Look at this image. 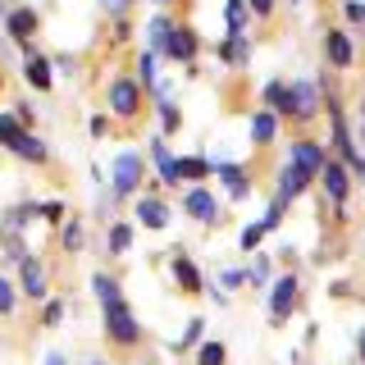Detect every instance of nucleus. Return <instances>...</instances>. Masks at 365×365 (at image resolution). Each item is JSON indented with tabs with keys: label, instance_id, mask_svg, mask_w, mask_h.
<instances>
[{
	"label": "nucleus",
	"instance_id": "1",
	"mask_svg": "<svg viewBox=\"0 0 365 365\" xmlns=\"http://www.w3.org/2000/svg\"><path fill=\"white\" fill-rule=\"evenodd\" d=\"M274 114H279V123H292V128H311V123L324 114V101H319V83H311V78H292L288 87H283L279 106H274Z\"/></svg>",
	"mask_w": 365,
	"mask_h": 365
},
{
	"label": "nucleus",
	"instance_id": "2",
	"mask_svg": "<svg viewBox=\"0 0 365 365\" xmlns=\"http://www.w3.org/2000/svg\"><path fill=\"white\" fill-rule=\"evenodd\" d=\"M106 110H110V123H123V128H142L146 119V91L133 73H114L106 83Z\"/></svg>",
	"mask_w": 365,
	"mask_h": 365
},
{
	"label": "nucleus",
	"instance_id": "3",
	"mask_svg": "<svg viewBox=\"0 0 365 365\" xmlns=\"http://www.w3.org/2000/svg\"><path fill=\"white\" fill-rule=\"evenodd\" d=\"M106 342H110V351H137L146 342V329H142V319L133 315V306L128 302H114L106 306Z\"/></svg>",
	"mask_w": 365,
	"mask_h": 365
},
{
	"label": "nucleus",
	"instance_id": "4",
	"mask_svg": "<svg viewBox=\"0 0 365 365\" xmlns=\"http://www.w3.org/2000/svg\"><path fill=\"white\" fill-rule=\"evenodd\" d=\"M142 182H146V160L142 155H137V151H119V155H114V165H110V197L133 201L137 192H142Z\"/></svg>",
	"mask_w": 365,
	"mask_h": 365
},
{
	"label": "nucleus",
	"instance_id": "5",
	"mask_svg": "<svg viewBox=\"0 0 365 365\" xmlns=\"http://www.w3.org/2000/svg\"><path fill=\"white\" fill-rule=\"evenodd\" d=\"M297 306H302V279L288 269V274H279V279L269 283V319L274 324H288Z\"/></svg>",
	"mask_w": 365,
	"mask_h": 365
},
{
	"label": "nucleus",
	"instance_id": "6",
	"mask_svg": "<svg viewBox=\"0 0 365 365\" xmlns=\"http://www.w3.org/2000/svg\"><path fill=\"white\" fill-rule=\"evenodd\" d=\"M160 55L165 60H174V64H197V55H201V37H197V28L192 23H174L169 28V37H165V46H160Z\"/></svg>",
	"mask_w": 365,
	"mask_h": 365
},
{
	"label": "nucleus",
	"instance_id": "7",
	"mask_svg": "<svg viewBox=\"0 0 365 365\" xmlns=\"http://www.w3.org/2000/svg\"><path fill=\"white\" fill-rule=\"evenodd\" d=\"M182 215H187V220H197L201 228L224 224L220 220V201H215V192L205 187V182H192V187L182 192Z\"/></svg>",
	"mask_w": 365,
	"mask_h": 365
},
{
	"label": "nucleus",
	"instance_id": "8",
	"mask_svg": "<svg viewBox=\"0 0 365 365\" xmlns=\"http://www.w3.org/2000/svg\"><path fill=\"white\" fill-rule=\"evenodd\" d=\"M319 192H324L334 205H347V197H351V174H347V165H342L338 155H329L324 160V169H319Z\"/></svg>",
	"mask_w": 365,
	"mask_h": 365
},
{
	"label": "nucleus",
	"instance_id": "9",
	"mask_svg": "<svg viewBox=\"0 0 365 365\" xmlns=\"http://www.w3.org/2000/svg\"><path fill=\"white\" fill-rule=\"evenodd\" d=\"M133 215H137V224H146V228H169V220H174V210H169V201L160 197V192H137L133 197Z\"/></svg>",
	"mask_w": 365,
	"mask_h": 365
},
{
	"label": "nucleus",
	"instance_id": "10",
	"mask_svg": "<svg viewBox=\"0 0 365 365\" xmlns=\"http://www.w3.org/2000/svg\"><path fill=\"white\" fill-rule=\"evenodd\" d=\"M5 151H14V155L23 160V165H37V169L51 165V146H46V142H41V137L32 133V128H19V133L5 142Z\"/></svg>",
	"mask_w": 365,
	"mask_h": 365
},
{
	"label": "nucleus",
	"instance_id": "11",
	"mask_svg": "<svg viewBox=\"0 0 365 365\" xmlns=\"http://www.w3.org/2000/svg\"><path fill=\"white\" fill-rule=\"evenodd\" d=\"M210 165H215L210 178L224 182L228 201H247V197H251V169H247V165H233V160H210Z\"/></svg>",
	"mask_w": 365,
	"mask_h": 365
},
{
	"label": "nucleus",
	"instance_id": "12",
	"mask_svg": "<svg viewBox=\"0 0 365 365\" xmlns=\"http://www.w3.org/2000/svg\"><path fill=\"white\" fill-rule=\"evenodd\" d=\"M324 160H329V151L324 146L315 142V137H292V146H288V165H297V169H306V174H319V169H324Z\"/></svg>",
	"mask_w": 365,
	"mask_h": 365
},
{
	"label": "nucleus",
	"instance_id": "13",
	"mask_svg": "<svg viewBox=\"0 0 365 365\" xmlns=\"http://www.w3.org/2000/svg\"><path fill=\"white\" fill-rule=\"evenodd\" d=\"M169 274H174V283H178L182 297H201L205 292V279H201L197 260H192L187 251H174V256H169Z\"/></svg>",
	"mask_w": 365,
	"mask_h": 365
},
{
	"label": "nucleus",
	"instance_id": "14",
	"mask_svg": "<svg viewBox=\"0 0 365 365\" xmlns=\"http://www.w3.org/2000/svg\"><path fill=\"white\" fill-rule=\"evenodd\" d=\"M19 297H28V302H46L51 297V279H46V265L37 256H28L19 265Z\"/></svg>",
	"mask_w": 365,
	"mask_h": 365
},
{
	"label": "nucleus",
	"instance_id": "15",
	"mask_svg": "<svg viewBox=\"0 0 365 365\" xmlns=\"http://www.w3.org/2000/svg\"><path fill=\"white\" fill-rule=\"evenodd\" d=\"M311 174L306 169H297V165H283L279 169V182H274V201H283V205H292V201H302L306 192H311Z\"/></svg>",
	"mask_w": 365,
	"mask_h": 365
},
{
	"label": "nucleus",
	"instance_id": "16",
	"mask_svg": "<svg viewBox=\"0 0 365 365\" xmlns=\"http://www.w3.org/2000/svg\"><path fill=\"white\" fill-rule=\"evenodd\" d=\"M324 60H329V68H351L356 64V46H351L347 28H324Z\"/></svg>",
	"mask_w": 365,
	"mask_h": 365
},
{
	"label": "nucleus",
	"instance_id": "17",
	"mask_svg": "<svg viewBox=\"0 0 365 365\" xmlns=\"http://www.w3.org/2000/svg\"><path fill=\"white\" fill-rule=\"evenodd\" d=\"M23 78H28L32 91H51V83H55L51 60H46V55H41L32 41H23Z\"/></svg>",
	"mask_w": 365,
	"mask_h": 365
},
{
	"label": "nucleus",
	"instance_id": "18",
	"mask_svg": "<svg viewBox=\"0 0 365 365\" xmlns=\"http://www.w3.org/2000/svg\"><path fill=\"white\" fill-rule=\"evenodd\" d=\"M274 137H279V114L265 110V106L251 110V146H256V151H269Z\"/></svg>",
	"mask_w": 365,
	"mask_h": 365
},
{
	"label": "nucleus",
	"instance_id": "19",
	"mask_svg": "<svg viewBox=\"0 0 365 365\" xmlns=\"http://www.w3.org/2000/svg\"><path fill=\"white\" fill-rule=\"evenodd\" d=\"M215 55H220V64L247 68V60H251V37H247V32H228V37L215 46Z\"/></svg>",
	"mask_w": 365,
	"mask_h": 365
},
{
	"label": "nucleus",
	"instance_id": "20",
	"mask_svg": "<svg viewBox=\"0 0 365 365\" xmlns=\"http://www.w3.org/2000/svg\"><path fill=\"white\" fill-rule=\"evenodd\" d=\"M37 28H41V14H37V9H28V5H23V9H9V14H5V32H9L19 46L32 41V32H37Z\"/></svg>",
	"mask_w": 365,
	"mask_h": 365
},
{
	"label": "nucleus",
	"instance_id": "21",
	"mask_svg": "<svg viewBox=\"0 0 365 365\" xmlns=\"http://www.w3.org/2000/svg\"><path fill=\"white\" fill-rule=\"evenodd\" d=\"M151 160L160 169V187H178V160H174V151H169L165 137H151Z\"/></svg>",
	"mask_w": 365,
	"mask_h": 365
},
{
	"label": "nucleus",
	"instance_id": "22",
	"mask_svg": "<svg viewBox=\"0 0 365 365\" xmlns=\"http://www.w3.org/2000/svg\"><path fill=\"white\" fill-rule=\"evenodd\" d=\"M91 292H96V302H101V311H106V306H114V302H123V288H119V279H114V274H91Z\"/></svg>",
	"mask_w": 365,
	"mask_h": 365
},
{
	"label": "nucleus",
	"instance_id": "23",
	"mask_svg": "<svg viewBox=\"0 0 365 365\" xmlns=\"http://www.w3.org/2000/svg\"><path fill=\"white\" fill-rule=\"evenodd\" d=\"M210 174H215V165L205 155H182L178 160V182H205Z\"/></svg>",
	"mask_w": 365,
	"mask_h": 365
},
{
	"label": "nucleus",
	"instance_id": "24",
	"mask_svg": "<svg viewBox=\"0 0 365 365\" xmlns=\"http://www.w3.org/2000/svg\"><path fill=\"white\" fill-rule=\"evenodd\" d=\"M174 9H160V14L151 19V23H146V41H151V51L160 55V46H165V37H169V28H174Z\"/></svg>",
	"mask_w": 365,
	"mask_h": 365
},
{
	"label": "nucleus",
	"instance_id": "25",
	"mask_svg": "<svg viewBox=\"0 0 365 365\" xmlns=\"http://www.w3.org/2000/svg\"><path fill=\"white\" fill-rule=\"evenodd\" d=\"M83 242H87V233H83V220H60V251H68V256H73V251H83Z\"/></svg>",
	"mask_w": 365,
	"mask_h": 365
},
{
	"label": "nucleus",
	"instance_id": "26",
	"mask_svg": "<svg viewBox=\"0 0 365 365\" xmlns=\"http://www.w3.org/2000/svg\"><path fill=\"white\" fill-rule=\"evenodd\" d=\"M37 215H41V205H37V201H19L14 210L5 215V233H19V228H28L32 220H37Z\"/></svg>",
	"mask_w": 365,
	"mask_h": 365
},
{
	"label": "nucleus",
	"instance_id": "27",
	"mask_svg": "<svg viewBox=\"0 0 365 365\" xmlns=\"http://www.w3.org/2000/svg\"><path fill=\"white\" fill-rule=\"evenodd\" d=\"M228 361V347L224 342H197V347H192V365H224Z\"/></svg>",
	"mask_w": 365,
	"mask_h": 365
},
{
	"label": "nucleus",
	"instance_id": "28",
	"mask_svg": "<svg viewBox=\"0 0 365 365\" xmlns=\"http://www.w3.org/2000/svg\"><path fill=\"white\" fill-rule=\"evenodd\" d=\"M155 64H160V55L151 51V46H146V51L137 55V73H133L137 83H142V91H151V87L160 83V78H155Z\"/></svg>",
	"mask_w": 365,
	"mask_h": 365
},
{
	"label": "nucleus",
	"instance_id": "29",
	"mask_svg": "<svg viewBox=\"0 0 365 365\" xmlns=\"http://www.w3.org/2000/svg\"><path fill=\"white\" fill-rule=\"evenodd\" d=\"M106 247H110V256H128V247H133V224H110V233H106Z\"/></svg>",
	"mask_w": 365,
	"mask_h": 365
},
{
	"label": "nucleus",
	"instance_id": "30",
	"mask_svg": "<svg viewBox=\"0 0 365 365\" xmlns=\"http://www.w3.org/2000/svg\"><path fill=\"white\" fill-rule=\"evenodd\" d=\"M155 114H160V128H165V137H174L178 128H182V114H178V106H174V101H160V106H155Z\"/></svg>",
	"mask_w": 365,
	"mask_h": 365
},
{
	"label": "nucleus",
	"instance_id": "31",
	"mask_svg": "<svg viewBox=\"0 0 365 365\" xmlns=\"http://www.w3.org/2000/svg\"><path fill=\"white\" fill-rule=\"evenodd\" d=\"M19 311V283H9L5 274H0V319H9Z\"/></svg>",
	"mask_w": 365,
	"mask_h": 365
},
{
	"label": "nucleus",
	"instance_id": "32",
	"mask_svg": "<svg viewBox=\"0 0 365 365\" xmlns=\"http://www.w3.org/2000/svg\"><path fill=\"white\" fill-rule=\"evenodd\" d=\"M247 0H228L224 5V19H228V32H247Z\"/></svg>",
	"mask_w": 365,
	"mask_h": 365
},
{
	"label": "nucleus",
	"instance_id": "33",
	"mask_svg": "<svg viewBox=\"0 0 365 365\" xmlns=\"http://www.w3.org/2000/svg\"><path fill=\"white\" fill-rule=\"evenodd\" d=\"M247 283H251V288H265V283H269V256H260V251H256V256H251Z\"/></svg>",
	"mask_w": 365,
	"mask_h": 365
},
{
	"label": "nucleus",
	"instance_id": "34",
	"mask_svg": "<svg viewBox=\"0 0 365 365\" xmlns=\"http://www.w3.org/2000/svg\"><path fill=\"white\" fill-rule=\"evenodd\" d=\"M201 334H205V319H187V329H182V338L174 342V347L182 351V356H187V351H192V347L201 342Z\"/></svg>",
	"mask_w": 365,
	"mask_h": 365
},
{
	"label": "nucleus",
	"instance_id": "35",
	"mask_svg": "<svg viewBox=\"0 0 365 365\" xmlns=\"http://www.w3.org/2000/svg\"><path fill=\"white\" fill-rule=\"evenodd\" d=\"M64 311H68V306L60 302V297H46V306H41V329H55V324L64 319Z\"/></svg>",
	"mask_w": 365,
	"mask_h": 365
},
{
	"label": "nucleus",
	"instance_id": "36",
	"mask_svg": "<svg viewBox=\"0 0 365 365\" xmlns=\"http://www.w3.org/2000/svg\"><path fill=\"white\" fill-rule=\"evenodd\" d=\"M237 242H242V251H247V256H251V251H260V242H265V224H247Z\"/></svg>",
	"mask_w": 365,
	"mask_h": 365
},
{
	"label": "nucleus",
	"instance_id": "37",
	"mask_svg": "<svg viewBox=\"0 0 365 365\" xmlns=\"http://www.w3.org/2000/svg\"><path fill=\"white\" fill-rule=\"evenodd\" d=\"M283 215H288V205H283V201H274V197H269V210H265V220H260V224H265V233H274V228H279V224H283Z\"/></svg>",
	"mask_w": 365,
	"mask_h": 365
},
{
	"label": "nucleus",
	"instance_id": "38",
	"mask_svg": "<svg viewBox=\"0 0 365 365\" xmlns=\"http://www.w3.org/2000/svg\"><path fill=\"white\" fill-rule=\"evenodd\" d=\"M247 9L256 14V23H269L274 9H279V0H247Z\"/></svg>",
	"mask_w": 365,
	"mask_h": 365
},
{
	"label": "nucleus",
	"instance_id": "39",
	"mask_svg": "<svg viewBox=\"0 0 365 365\" xmlns=\"http://www.w3.org/2000/svg\"><path fill=\"white\" fill-rule=\"evenodd\" d=\"M64 215H68V205H64V201H41V220H46V224H55V228H60Z\"/></svg>",
	"mask_w": 365,
	"mask_h": 365
},
{
	"label": "nucleus",
	"instance_id": "40",
	"mask_svg": "<svg viewBox=\"0 0 365 365\" xmlns=\"http://www.w3.org/2000/svg\"><path fill=\"white\" fill-rule=\"evenodd\" d=\"M101 9H106L110 19H123V14L133 9V0H101Z\"/></svg>",
	"mask_w": 365,
	"mask_h": 365
},
{
	"label": "nucleus",
	"instance_id": "41",
	"mask_svg": "<svg viewBox=\"0 0 365 365\" xmlns=\"http://www.w3.org/2000/svg\"><path fill=\"white\" fill-rule=\"evenodd\" d=\"M128 37H133V23H128V14H123V19H114V37H110V41H114V46H123Z\"/></svg>",
	"mask_w": 365,
	"mask_h": 365
},
{
	"label": "nucleus",
	"instance_id": "42",
	"mask_svg": "<svg viewBox=\"0 0 365 365\" xmlns=\"http://www.w3.org/2000/svg\"><path fill=\"white\" fill-rule=\"evenodd\" d=\"M342 14H347V23H351V28H361V19H365V5H361V0H347V5H342Z\"/></svg>",
	"mask_w": 365,
	"mask_h": 365
},
{
	"label": "nucleus",
	"instance_id": "43",
	"mask_svg": "<svg viewBox=\"0 0 365 365\" xmlns=\"http://www.w3.org/2000/svg\"><path fill=\"white\" fill-rule=\"evenodd\" d=\"M87 133H91V137H106V133H110V114H91Z\"/></svg>",
	"mask_w": 365,
	"mask_h": 365
},
{
	"label": "nucleus",
	"instance_id": "44",
	"mask_svg": "<svg viewBox=\"0 0 365 365\" xmlns=\"http://www.w3.org/2000/svg\"><path fill=\"white\" fill-rule=\"evenodd\" d=\"M247 283V269H224V288H242Z\"/></svg>",
	"mask_w": 365,
	"mask_h": 365
},
{
	"label": "nucleus",
	"instance_id": "45",
	"mask_svg": "<svg viewBox=\"0 0 365 365\" xmlns=\"http://www.w3.org/2000/svg\"><path fill=\"white\" fill-rule=\"evenodd\" d=\"M46 365H68V361L60 356V351H51V356H46Z\"/></svg>",
	"mask_w": 365,
	"mask_h": 365
},
{
	"label": "nucleus",
	"instance_id": "46",
	"mask_svg": "<svg viewBox=\"0 0 365 365\" xmlns=\"http://www.w3.org/2000/svg\"><path fill=\"white\" fill-rule=\"evenodd\" d=\"M151 5H160V9H174V5H182V0H151Z\"/></svg>",
	"mask_w": 365,
	"mask_h": 365
},
{
	"label": "nucleus",
	"instance_id": "47",
	"mask_svg": "<svg viewBox=\"0 0 365 365\" xmlns=\"http://www.w3.org/2000/svg\"><path fill=\"white\" fill-rule=\"evenodd\" d=\"M356 137H361V146H365V114H361V123H356Z\"/></svg>",
	"mask_w": 365,
	"mask_h": 365
},
{
	"label": "nucleus",
	"instance_id": "48",
	"mask_svg": "<svg viewBox=\"0 0 365 365\" xmlns=\"http://www.w3.org/2000/svg\"><path fill=\"white\" fill-rule=\"evenodd\" d=\"M356 347H361V361H365V329H361V338H356Z\"/></svg>",
	"mask_w": 365,
	"mask_h": 365
},
{
	"label": "nucleus",
	"instance_id": "49",
	"mask_svg": "<svg viewBox=\"0 0 365 365\" xmlns=\"http://www.w3.org/2000/svg\"><path fill=\"white\" fill-rule=\"evenodd\" d=\"M0 96H5V64H0Z\"/></svg>",
	"mask_w": 365,
	"mask_h": 365
},
{
	"label": "nucleus",
	"instance_id": "50",
	"mask_svg": "<svg viewBox=\"0 0 365 365\" xmlns=\"http://www.w3.org/2000/svg\"><path fill=\"white\" fill-rule=\"evenodd\" d=\"M87 365H110V361H106V356H91V361H87Z\"/></svg>",
	"mask_w": 365,
	"mask_h": 365
},
{
	"label": "nucleus",
	"instance_id": "51",
	"mask_svg": "<svg viewBox=\"0 0 365 365\" xmlns=\"http://www.w3.org/2000/svg\"><path fill=\"white\" fill-rule=\"evenodd\" d=\"M288 5H292V9H297V5H306V0H288Z\"/></svg>",
	"mask_w": 365,
	"mask_h": 365
},
{
	"label": "nucleus",
	"instance_id": "52",
	"mask_svg": "<svg viewBox=\"0 0 365 365\" xmlns=\"http://www.w3.org/2000/svg\"><path fill=\"white\" fill-rule=\"evenodd\" d=\"M0 233H5V228H0Z\"/></svg>",
	"mask_w": 365,
	"mask_h": 365
}]
</instances>
